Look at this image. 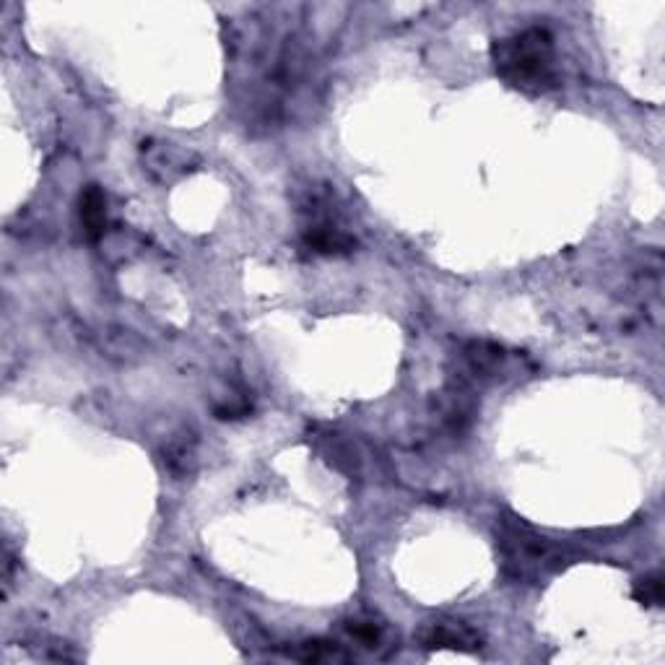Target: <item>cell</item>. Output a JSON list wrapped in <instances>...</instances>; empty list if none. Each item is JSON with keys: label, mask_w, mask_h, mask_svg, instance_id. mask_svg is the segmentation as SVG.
Here are the masks:
<instances>
[{"label": "cell", "mask_w": 665, "mask_h": 665, "mask_svg": "<svg viewBox=\"0 0 665 665\" xmlns=\"http://www.w3.org/2000/svg\"><path fill=\"white\" fill-rule=\"evenodd\" d=\"M491 58L499 76L515 89L541 94L556 86L554 37L549 29L530 26L512 37L499 39L491 47Z\"/></svg>", "instance_id": "cell-1"}, {"label": "cell", "mask_w": 665, "mask_h": 665, "mask_svg": "<svg viewBox=\"0 0 665 665\" xmlns=\"http://www.w3.org/2000/svg\"><path fill=\"white\" fill-rule=\"evenodd\" d=\"M302 245L315 255H346L356 247V239L333 216L325 214L304 226Z\"/></svg>", "instance_id": "cell-3"}, {"label": "cell", "mask_w": 665, "mask_h": 665, "mask_svg": "<svg viewBox=\"0 0 665 665\" xmlns=\"http://www.w3.org/2000/svg\"><path fill=\"white\" fill-rule=\"evenodd\" d=\"M78 214H81V226H84L86 239L97 242L104 237V226H107V198L97 185L81 193V203H78Z\"/></svg>", "instance_id": "cell-5"}, {"label": "cell", "mask_w": 665, "mask_h": 665, "mask_svg": "<svg viewBox=\"0 0 665 665\" xmlns=\"http://www.w3.org/2000/svg\"><path fill=\"white\" fill-rule=\"evenodd\" d=\"M421 647L427 650H478L481 637L463 621H429L419 634Z\"/></svg>", "instance_id": "cell-4"}, {"label": "cell", "mask_w": 665, "mask_h": 665, "mask_svg": "<svg viewBox=\"0 0 665 665\" xmlns=\"http://www.w3.org/2000/svg\"><path fill=\"white\" fill-rule=\"evenodd\" d=\"M632 598H634V601H637V603H642V606H653V608L663 606V598H665V593H663V580H660L658 575H653V577H642V580L634 582Z\"/></svg>", "instance_id": "cell-8"}, {"label": "cell", "mask_w": 665, "mask_h": 665, "mask_svg": "<svg viewBox=\"0 0 665 665\" xmlns=\"http://www.w3.org/2000/svg\"><path fill=\"white\" fill-rule=\"evenodd\" d=\"M164 463L169 465V471L175 476H188L193 473L195 465V440L193 434H180L177 440H172L164 450Z\"/></svg>", "instance_id": "cell-6"}, {"label": "cell", "mask_w": 665, "mask_h": 665, "mask_svg": "<svg viewBox=\"0 0 665 665\" xmlns=\"http://www.w3.org/2000/svg\"><path fill=\"white\" fill-rule=\"evenodd\" d=\"M299 660H307V663H325V660H349V655L343 653L336 642H325V640H310L302 645V653H297Z\"/></svg>", "instance_id": "cell-7"}, {"label": "cell", "mask_w": 665, "mask_h": 665, "mask_svg": "<svg viewBox=\"0 0 665 665\" xmlns=\"http://www.w3.org/2000/svg\"><path fill=\"white\" fill-rule=\"evenodd\" d=\"M502 559L507 575L517 582H541L543 577L567 564L559 546L525 528L523 523L504 525Z\"/></svg>", "instance_id": "cell-2"}, {"label": "cell", "mask_w": 665, "mask_h": 665, "mask_svg": "<svg viewBox=\"0 0 665 665\" xmlns=\"http://www.w3.org/2000/svg\"><path fill=\"white\" fill-rule=\"evenodd\" d=\"M346 629H349V634L356 642H362L364 647H372V650L380 645L382 634H385V627L375 619H354L349 621V627Z\"/></svg>", "instance_id": "cell-9"}]
</instances>
